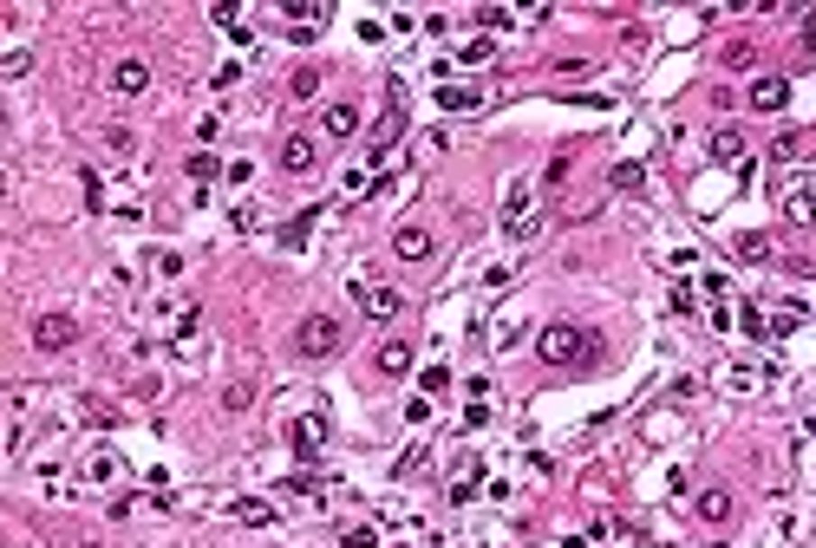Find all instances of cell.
I'll return each mask as SVG.
<instances>
[{"label":"cell","instance_id":"28","mask_svg":"<svg viewBox=\"0 0 816 548\" xmlns=\"http://www.w3.org/2000/svg\"><path fill=\"white\" fill-rule=\"evenodd\" d=\"M797 326H803V307H777V320H771V333L784 340V333H797Z\"/></svg>","mask_w":816,"mask_h":548},{"label":"cell","instance_id":"23","mask_svg":"<svg viewBox=\"0 0 816 548\" xmlns=\"http://www.w3.org/2000/svg\"><path fill=\"white\" fill-rule=\"evenodd\" d=\"M288 92H294V98H314V92H320V72H314V66H301V72L288 78Z\"/></svg>","mask_w":816,"mask_h":548},{"label":"cell","instance_id":"32","mask_svg":"<svg viewBox=\"0 0 816 548\" xmlns=\"http://www.w3.org/2000/svg\"><path fill=\"white\" fill-rule=\"evenodd\" d=\"M223 405H229V411H249V405H255V386H229Z\"/></svg>","mask_w":816,"mask_h":548},{"label":"cell","instance_id":"18","mask_svg":"<svg viewBox=\"0 0 816 548\" xmlns=\"http://www.w3.org/2000/svg\"><path fill=\"white\" fill-rule=\"evenodd\" d=\"M229 516H235V523H249V529H268V523H275V503L242 497V503H229Z\"/></svg>","mask_w":816,"mask_h":548},{"label":"cell","instance_id":"3","mask_svg":"<svg viewBox=\"0 0 816 548\" xmlns=\"http://www.w3.org/2000/svg\"><path fill=\"white\" fill-rule=\"evenodd\" d=\"M346 340V326L334 314H307L301 326H294V346H301V360H326V352H340Z\"/></svg>","mask_w":816,"mask_h":548},{"label":"cell","instance_id":"31","mask_svg":"<svg viewBox=\"0 0 816 548\" xmlns=\"http://www.w3.org/2000/svg\"><path fill=\"white\" fill-rule=\"evenodd\" d=\"M151 268L163 274V281H177V274H183V255H170V249H163V255H151Z\"/></svg>","mask_w":816,"mask_h":548},{"label":"cell","instance_id":"4","mask_svg":"<svg viewBox=\"0 0 816 548\" xmlns=\"http://www.w3.org/2000/svg\"><path fill=\"white\" fill-rule=\"evenodd\" d=\"M529 223H536V183H523V177H516V183L503 189V235L516 242Z\"/></svg>","mask_w":816,"mask_h":548},{"label":"cell","instance_id":"6","mask_svg":"<svg viewBox=\"0 0 816 548\" xmlns=\"http://www.w3.org/2000/svg\"><path fill=\"white\" fill-rule=\"evenodd\" d=\"M72 340H78V320H72V314H46V320L33 326V346H40V352H72Z\"/></svg>","mask_w":816,"mask_h":548},{"label":"cell","instance_id":"33","mask_svg":"<svg viewBox=\"0 0 816 548\" xmlns=\"http://www.w3.org/2000/svg\"><path fill=\"white\" fill-rule=\"evenodd\" d=\"M288 20H326V7H314V0H288Z\"/></svg>","mask_w":816,"mask_h":548},{"label":"cell","instance_id":"9","mask_svg":"<svg viewBox=\"0 0 816 548\" xmlns=\"http://www.w3.org/2000/svg\"><path fill=\"white\" fill-rule=\"evenodd\" d=\"M288 444L301 451V457H320V444H326V418H294V425H288Z\"/></svg>","mask_w":816,"mask_h":548},{"label":"cell","instance_id":"30","mask_svg":"<svg viewBox=\"0 0 816 548\" xmlns=\"http://www.w3.org/2000/svg\"><path fill=\"white\" fill-rule=\"evenodd\" d=\"M197 326H203V314H197V307H183V314H177V340L189 346V340H197Z\"/></svg>","mask_w":816,"mask_h":548},{"label":"cell","instance_id":"26","mask_svg":"<svg viewBox=\"0 0 816 548\" xmlns=\"http://www.w3.org/2000/svg\"><path fill=\"white\" fill-rule=\"evenodd\" d=\"M640 183H646V170H640V163H620V170H614V189H628V196H634Z\"/></svg>","mask_w":816,"mask_h":548},{"label":"cell","instance_id":"21","mask_svg":"<svg viewBox=\"0 0 816 548\" xmlns=\"http://www.w3.org/2000/svg\"><path fill=\"white\" fill-rule=\"evenodd\" d=\"M86 477H92V483H112V477H118V457H112V451H92V457H86Z\"/></svg>","mask_w":816,"mask_h":548},{"label":"cell","instance_id":"20","mask_svg":"<svg viewBox=\"0 0 816 548\" xmlns=\"http://www.w3.org/2000/svg\"><path fill=\"white\" fill-rule=\"evenodd\" d=\"M731 249H738V261H771V242H765V235H751V229H745V235H731Z\"/></svg>","mask_w":816,"mask_h":548},{"label":"cell","instance_id":"37","mask_svg":"<svg viewBox=\"0 0 816 548\" xmlns=\"http://www.w3.org/2000/svg\"><path fill=\"white\" fill-rule=\"evenodd\" d=\"M78 548H92V542H78Z\"/></svg>","mask_w":816,"mask_h":548},{"label":"cell","instance_id":"8","mask_svg":"<svg viewBox=\"0 0 816 548\" xmlns=\"http://www.w3.org/2000/svg\"><path fill=\"white\" fill-rule=\"evenodd\" d=\"M275 157H281V170H294V177H301V170H314V157H320V151H314V137H307V131H288Z\"/></svg>","mask_w":816,"mask_h":548},{"label":"cell","instance_id":"7","mask_svg":"<svg viewBox=\"0 0 816 548\" xmlns=\"http://www.w3.org/2000/svg\"><path fill=\"white\" fill-rule=\"evenodd\" d=\"M392 255H399V261H431V255H438V235H431L425 223H405V229L392 235Z\"/></svg>","mask_w":816,"mask_h":548},{"label":"cell","instance_id":"14","mask_svg":"<svg viewBox=\"0 0 816 548\" xmlns=\"http://www.w3.org/2000/svg\"><path fill=\"white\" fill-rule=\"evenodd\" d=\"M784 98H791V78H757L751 86V112H784Z\"/></svg>","mask_w":816,"mask_h":548},{"label":"cell","instance_id":"12","mask_svg":"<svg viewBox=\"0 0 816 548\" xmlns=\"http://www.w3.org/2000/svg\"><path fill=\"white\" fill-rule=\"evenodd\" d=\"M151 86V66L144 59H118V72H112V92H124V98H138Z\"/></svg>","mask_w":816,"mask_h":548},{"label":"cell","instance_id":"5","mask_svg":"<svg viewBox=\"0 0 816 548\" xmlns=\"http://www.w3.org/2000/svg\"><path fill=\"white\" fill-rule=\"evenodd\" d=\"M353 300H360L366 320H399L405 314V294L399 288H379V281H353Z\"/></svg>","mask_w":816,"mask_h":548},{"label":"cell","instance_id":"16","mask_svg":"<svg viewBox=\"0 0 816 548\" xmlns=\"http://www.w3.org/2000/svg\"><path fill=\"white\" fill-rule=\"evenodd\" d=\"M699 523H731V489H699Z\"/></svg>","mask_w":816,"mask_h":548},{"label":"cell","instance_id":"34","mask_svg":"<svg viewBox=\"0 0 816 548\" xmlns=\"http://www.w3.org/2000/svg\"><path fill=\"white\" fill-rule=\"evenodd\" d=\"M477 20H483V26H497V33H503V26H509L516 14H509V7H477Z\"/></svg>","mask_w":816,"mask_h":548},{"label":"cell","instance_id":"15","mask_svg":"<svg viewBox=\"0 0 816 548\" xmlns=\"http://www.w3.org/2000/svg\"><path fill=\"white\" fill-rule=\"evenodd\" d=\"M320 131H326V137H334V144H340V137H353V131H360V105H326V118H320Z\"/></svg>","mask_w":816,"mask_h":548},{"label":"cell","instance_id":"27","mask_svg":"<svg viewBox=\"0 0 816 548\" xmlns=\"http://www.w3.org/2000/svg\"><path fill=\"white\" fill-rule=\"evenodd\" d=\"M738 326H745V340H771V326H765V314H757V307H745Z\"/></svg>","mask_w":816,"mask_h":548},{"label":"cell","instance_id":"35","mask_svg":"<svg viewBox=\"0 0 816 548\" xmlns=\"http://www.w3.org/2000/svg\"><path fill=\"white\" fill-rule=\"evenodd\" d=\"M346 548H379V529H346Z\"/></svg>","mask_w":816,"mask_h":548},{"label":"cell","instance_id":"29","mask_svg":"<svg viewBox=\"0 0 816 548\" xmlns=\"http://www.w3.org/2000/svg\"><path fill=\"white\" fill-rule=\"evenodd\" d=\"M78 183H86V209H105V183H98V170H78Z\"/></svg>","mask_w":816,"mask_h":548},{"label":"cell","instance_id":"22","mask_svg":"<svg viewBox=\"0 0 816 548\" xmlns=\"http://www.w3.org/2000/svg\"><path fill=\"white\" fill-rule=\"evenodd\" d=\"M320 223V209H307V215H294V223L281 229V242H288V249H301V242H307V229Z\"/></svg>","mask_w":816,"mask_h":548},{"label":"cell","instance_id":"2","mask_svg":"<svg viewBox=\"0 0 816 548\" xmlns=\"http://www.w3.org/2000/svg\"><path fill=\"white\" fill-rule=\"evenodd\" d=\"M399 137H405V78H386V118L372 124V157H366L372 170L399 151Z\"/></svg>","mask_w":816,"mask_h":548},{"label":"cell","instance_id":"1","mask_svg":"<svg viewBox=\"0 0 816 548\" xmlns=\"http://www.w3.org/2000/svg\"><path fill=\"white\" fill-rule=\"evenodd\" d=\"M536 352L549 366H594V333L588 326H575V320H549L536 333Z\"/></svg>","mask_w":816,"mask_h":548},{"label":"cell","instance_id":"19","mask_svg":"<svg viewBox=\"0 0 816 548\" xmlns=\"http://www.w3.org/2000/svg\"><path fill=\"white\" fill-rule=\"evenodd\" d=\"M438 105H445V112H477L483 92L477 86H438Z\"/></svg>","mask_w":816,"mask_h":548},{"label":"cell","instance_id":"10","mask_svg":"<svg viewBox=\"0 0 816 548\" xmlns=\"http://www.w3.org/2000/svg\"><path fill=\"white\" fill-rule=\"evenodd\" d=\"M372 366L386 372V379H405V372H412V340H386V346L372 352Z\"/></svg>","mask_w":816,"mask_h":548},{"label":"cell","instance_id":"24","mask_svg":"<svg viewBox=\"0 0 816 548\" xmlns=\"http://www.w3.org/2000/svg\"><path fill=\"white\" fill-rule=\"evenodd\" d=\"M33 72V52H7V59H0V78H26Z\"/></svg>","mask_w":816,"mask_h":548},{"label":"cell","instance_id":"25","mask_svg":"<svg viewBox=\"0 0 816 548\" xmlns=\"http://www.w3.org/2000/svg\"><path fill=\"white\" fill-rule=\"evenodd\" d=\"M105 144H112L118 157H131V144H138V137H131V124H105Z\"/></svg>","mask_w":816,"mask_h":548},{"label":"cell","instance_id":"36","mask_svg":"<svg viewBox=\"0 0 816 548\" xmlns=\"http://www.w3.org/2000/svg\"><path fill=\"white\" fill-rule=\"evenodd\" d=\"M803 52H816V14L803 20Z\"/></svg>","mask_w":816,"mask_h":548},{"label":"cell","instance_id":"11","mask_svg":"<svg viewBox=\"0 0 816 548\" xmlns=\"http://www.w3.org/2000/svg\"><path fill=\"white\" fill-rule=\"evenodd\" d=\"M777 203L791 223H816V196H810V183H791V189H777Z\"/></svg>","mask_w":816,"mask_h":548},{"label":"cell","instance_id":"13","mask_svg":"<svg viewBox=\"0 0 816 548\" xmlns=\"http://www.w3.org/2000/svg\"><path fill=\"white\" fill-rule=\"evenodd\" d=\"M712 157H719V163H738V170H745V163H751V157H745V131H738V124L712 131Z\"/></svg>","mask_w":816,"mask_h":548},{"label":"cell","instance_id":"17","mask_svg":"<svg viewBox=\"0 0 816 548\" xmlns=\"http://www.w3.org/2000/svg\"><path fill=\"white\" fill-rule=\"evenodd\" d=\"M810 151H816L810 131H777V163H803Z\"/></svg>","mask_w":816,"mask_h":548}]
</instances>
